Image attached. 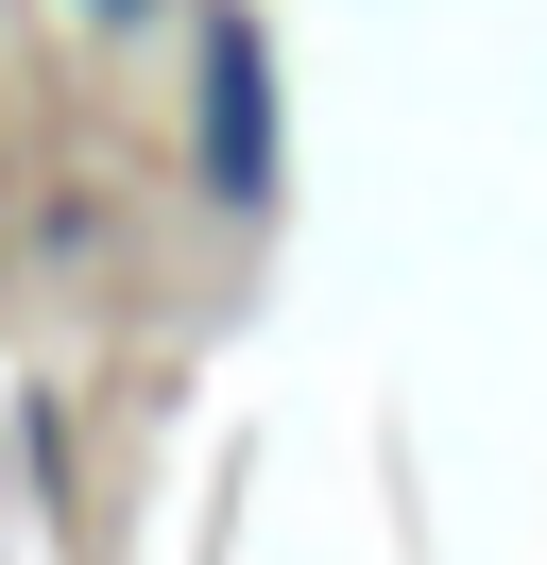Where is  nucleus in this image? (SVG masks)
I'll list each match as a JSON object with an SVG mask.
<instances>
[{
    "label": "nucleus",
    "instance_id": "obj_1",
    "mask_svg": "<svg viewBox=\"0 0 547 565\" xmlns=\"http://www.w3.org/2000/svg\"><path fill=\"white\" fill-rule=\"evenodd\" d=\"M205 206H274V52L239 0H205Z\"/></svg>",
    "mask_w": 547,
    "mask_h": 565
},
{
    "label": "nucleus",
    "instance_id": "obj_2",
    "mask_svg": "<svg viewBox=\"0 0 547 565\" xmlns=\"http://www.w3.org/2000/svg\"><path fill=\"white\" fill-rule=\"evenodd\" d=\"M86 18H137V0H86Z\"/></svg>",
    "mask_w": 547,
    "mask_h": 565
}]
</instances>
